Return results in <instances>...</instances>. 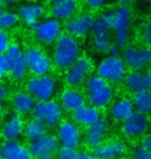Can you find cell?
Wrapping results in <instances>:
<instances>
[{"label": "cell", "instance_id": "8992f818", "mask_svg": "<svg viewBox=\"0 0 151 159\" xmlns=\"http://www.w3.org/2000/svg\"><path fill=\"white\" fill-rule=\"evenodd\" d=\"M32 113L34 117L43 120L48 127L52 128L60 124L62 118V107L57 101L52 99L38 101L35 103Z\"/></svg>", "mask_w": 151, "mask_h": 159}, {"label": "cell", "instance_id": "60d3db41", "mask_svg": "<svg viewBox=\"0 0 151 159\" xmlns=\"http://www.w3.org/2000/svg\"><path fill=\"white\" fill-rule=\"evenodd\" d=\"M89 158H95V156L90 153H87V152H80L79 153V157L78 159H89Z\"/></svg>", "mask_w": 151, "mask_h": 159}, {"label": "cell", "instance_id": "8fae6325", "mask_svg": "<svg viewBox=\"0 0 151 159\" xmlns=\"http://www.w3.org/2000/svg\"><path fill=\"white\" fill-rule=\"evenodd\" d=\"M28 70L34 75H48L52 68V61L43 51L37 48H30L26 51Z\"/></svg>", "mask_w": 151, "mask_h": 159}, {"label": "cell", "instance_id": "bcb514c9", "mask_svg": "<svg viewBox=\"0 0 151 159\" xmlns=\"http://www.w3.org/2000/svg\"><path fill=\"white\" fill-rule=\"evenodd\" d=\"M148 120H149V132H148V134H151V115L148 116Z\"/></svg>", "mask_w": 151, "mask_h": 159}, {"label": "cell", "instance_id": "52a82bcc", "mask_svg": "<svg viewBox=\"0 0 151 159\" xmlns=\"http://www.w3.org/2000/svg\"><path fill=\"white\" fill-rule=\"evenodd\" d=\"M121 131L125 138L140 141L149 132L148 116L136 111L126 121L121 123Z\"/></svg>", "mask_w": 151, "mask_h": 159}, {"label": "cell", "instance_id": "ac0fdd59", "mask_svg": "<svg viewBox=\"0 0 151 159\" xmlns=\"http://www.w3.org/2000/svg\"><path fill=\"white\" fill-rule=\"evenodd\" d=\"M88 100L90 104L94 106L98 109L106 107L109 106L114 99V88L109 82H106L105 84L98 86L97 88L87 92Z\"/></svg>", "mask_w": 151, "mask_h": 159}, {"label": "cell", "instance_id": "4fadbf2b", "mask_svg": "<svg viewBox=\"0 0 151 159\" xmlns=\"http://www.w3.org/2000/svg\"><path fill=\"white\" fill-rule=\"evenodd\" d=\"M6 54L12 62L11 75L12 79L16 81L23 79L28 70L26 54L22 51L18 43H12L6 51Z\"/></svg>", "mask_w": 151, "mask_h": 159}, {"label": "cell", "instance_id": "f6af8a7d", "mask_svg": "<svg viewBox=\"0 0 151 159\" xmlns=\"http://www.w3.org/2000/svg\"><path fill=\"white\" fill-rule=\"evenodd\" d=\"M49 1L54 5V4H57V3H59V2H61V1H63V0H49Z\"/></svg>", "mask_w": 151, "mask_h": 159}, {"label": "cell", "instance_id": "277c9868", "mask_svg": "<svg viewBox=\"0 0 151 159\" xmlns=\"http://www.w3.org/2000/svg\"><path fill=\"white\" fill-rule=\"evenodd\" d=\"M127 67L123 59L119 56H109L99 63L97 75L107 80L109 83L119 85L123 83Z\"/></svg>", "mask_w": 151, "mask_h": 159}, {"label": "cell", "instance_id": "6da1fadb", "mask_svg": "<svg viewBox=\"0 0 151 159\" xmlns=\"http://www.w3.org/2000/svg\"><path fill=\"white\" fill-rule=\"evenodd\" d=\"M80 57V46L76 37L61 33L55 40L52 60L57 67L67 69Z\"/></svg>", "mask_w": 151, "mask_h": 159}, {"label": "cell", "instance_id": "e575fe53", "mask_svg": "<svg viewBox=\"0 0 151 159\" xmlns=\"http://www.w3.org/2000/svg\"><path fill=\"white\" fill-rule=\"evenodd\" d=\"M11 46V40L9 36L5 30H0V54L6 53Z\"/></svg>", "mask_w": 151, "mask_h": 159}, {"label": "cell", "instance_id": "603a6c76", "mask_svg": "<svg viewBox=\"0 0 151 159\" xmlns=\"http://www.w3.org/2000/svg\"><path fill=\"white\" fill-rule=\"evenodd\" d=\"M60 103L62 109L68 111V112H73V111L86 104V99L81 92L70 87L68 89H65L61 93Z\"/></svg>", "mask_w": 151, "mask_h": 159}, {"label": "cell", "instance_id": "d6a6232c", "mask_svg": "<svg viewBox=\"0 0 151 159\" xmlns=\"http://www.w3.org/2000/svg\"><path fill=\"white\" fill-rule=\"evenodd\" d=\"M79 153L80 152L76 148L61 146V148H59L58 152H57V155L62 159H78Z\"/></svg>", "mask_w": 151, "mask_h": 159}, {"label": "cell", "instance_id": "83f0119b", "mask_svg": "<svg viewBox=\"0 0 151 159\" xmlns=\"http://www.w3.org/2000/svg\"><path fill=\"white\" fill-rule=\"evenodd\" d=\"M77 9H78L77 0H63V1L53 5L52 9H51V14H52L53 18L57 19V20L65 21L73 17Z\"/></svg>", "mask_w": 151, "mask_h": 159}, {"label": "cell", "instance_id": "7402d4cb", "mask_svg": "<svg viewBox=\"0 0 151 159\" xmlns=\"http://www.w3.org/2000/svg\"><path fill=\"white\" fill-rule=\"evenodd\" d=\"M72 118L73 121H75L78 125L88 127L101 118V112H99L98 107L92 106V104L90 106L84 104L81 107L73 111Z\"/></svg>", "mask_w": 151, "mask_h": 159}, {"label": "cell", "instance_id": "7dc6e473", "mask_svg": "<svg viewBox=\"0 0 151 159\" xmlns=\"http://www.w3.org/2000/svg\"><path fill=\"white\" fill-rule=\"evenodd\" d=\"M5 75V72L3 71L1 68H0V81H1V80L3 79V75Z\"/></svg>", "mask_w": 151, "mask_h": 159}, {"label": "cell", "instance_id": "4316f807", "mask_svg": "<svg viewBox=\"0 0 151 159\" xmlns=\"http://www.w3.org/2000/svg\"><path fill=\"white\" fill-rule=\"evenodd\" d=\"M115 20V11H111L107 14L97 16L93 19L91 25V33L93 36L99 35V34L109 33L111 30H113Z\"/></svg>", "mask_w": 151, "mask_h": 159}, {"label": "cell", "instance_id": "1f68e13d", "mask_svg": "<svg viewBox=\"0 0 151 159\" xmlns=\"http://www.w3.org/2000/svg\"><path fill=\"white\" fill-rule=\"evenodd\" d=\"M19 19H20V17L15 12L4 11L0 16V30L6 31L9 28L16 26L19 22Z\"/></svg>", "mask_w": 151, "mask_h": 159}, {"label": "cell", "instance_id": "ee69618b", "mask_svg": "<svg viewBox=\"0 0 151 159\" xmlns=\"http://www.w3.org/2000/svg\"><path fill=\"white\" fill-rule=\"evenodd\" d=\"M3 114H4V107H3L1 101H0V121H1V119H2Z\"/></svg>", "mask_w": 151, "mask_h": 159}, {"label": "cell", "instance_id": "30bf717a", "mask_svg": "<svg viewBox=\"0 0 151 159\" xmlns=\"http://www.w3.org/2000/svg\"><path fill=\"white\" fill-rule=\"evenodd\" d=\"M123 85L130 94L151 90V67L141 70H127Z\"/></svg>", "mask_w": 151, "mask_h": 159}, {"label": "cell", "instance_id": "d6986e66", "mask_svg": "<svg viewBox=\"0 0 151 159\" xmlns=\"http://www.w3.org/2000/svg\"><path fill=\"white\" fill-rule=\"evenodd\" d=\"M136 112L131 96H123L112 104L110 109L111 118L116 122L123 123Z\"/></svg>", "mask_w": 151, "mask_h": 159}, {"label": "cell", "instance_id": "ffe728a7", "mask_svg": "<svg viewBox=\"0 0 151 159\" xmlns=\"http://www.w3.org/2000/svg\"><path fill=\"white\" fill-rule=\"evenodd\" d=\"M0 157L3 159H27L31 157L29 147L20 144L17 139L5 141L0 145Z\"/></svg>", "mask_w": 151, "mask_h": 159}, {"label": "cell", "instance_id": "c3c4849f", "mask_svg": "<svg viewBox=\"0 0 151 159\" xmlns=\"http://www.w3.org/2000/svg\"><path fill=\"white\" fill-rule=\"evenodd\" d=\"M3 12H4V9H3V6L0 4V16H1Z\"/></svg>", "mask_w": 151, "mask_h": 159}, {"label": "cell", "instance_id": "7c38bea8", "mask_svg": "<svg viewBox=\"0 0 151 159\" xmlns=\"http://www.w3.org/2000/svg\"><path fill=\"white\" fill-rule=\"evenodd\" d=\"M34 34L38 41L46 44L55 43L61 34V24L59 20L53 18L48 19L43 22H38L34 27H32Z\"/></svg>", "mask_w": 151, "mask_h": 159}, {"label": "cell", "instance_id": "484cf974", "mask_svg": "<svg viewBox=\"0 0 151 159\" xmlns=\"http://www.w3.org/2000/svg\"><path fill=\"white\" fill-rule=\"evenodd\" d=\"M44 14V7L40 4H36V3L24 5L19 11V17H20V19H22L31 28L34 27L40 22V19L43 17Z\"/></svg>", "mask_w": 151, "mask_h": 159}, {"label": "cell", "instance_id": "f546056e", "mask_svg": "<svg viewBox=\"0 0 151 159\" xmlns=\"http://www.w3.org/2000/svg\"><path fill=\"white\" fill-rule=\"evenodd\" d=\"M137 112H140L146 116L151 115V90H144L131 94Z\"/></svg>", "mask_w": 151, "mask_h": 159}, {"label": "cell", "instance_id": "f35d334b", "mask_svg": "<svg viewBox=\"0 0 151 159\" xmlns=\"http://www.w3.org/2000/svg\"><path fill=\"white\" fill-rule=\"evenodd\" d=\"M119 49L120 48L118 47L116 43H113L108 51L109 55L110 56H119Z\"/></svg>", "mask_w": 151, "mask_h": 159}, {"label": "cell", "instance_id": "cb8c5ba5", "mask_svg": "<svg viewBox=\"0 0 151 159\" xmlns=\"http://www.w3.org/2000/svg\"><path fill=\"white\" fill-rule=\"evenodd\" d=\"M35 98L32 96L29 92L19 91L16 94H14L12 99V107L15 111L21 116L28 115L33 111L35 107Z\"/></svg>", "mask_w": 151, "mask_h": 159}, {"label": "cell", "instance_id": "7bdbcfd3", "mask_svg": "<svg viewBox=\"0 0 151 159\" xmlns=\"http://www.w3.org/2000/svg\"><path fill=\"white\" fill-rule=\"evenodd\" d=\"M118 2L120 4H125V5H130L131 3L134 2V0H118Z\"/></svg>", "mask_w": 151, "mask_h": 159}, {"label": "cell", "instance_id": "5bb4252c", "mask_svg": "<svg viewBox=\"0 0 151 159\" xmlns=\"http://www.w3.org/2000/svg\"><path fill=\"white\" fill-rule=\"evenodd\" d=\"M57 138L61 146H67L77 149L81 143L82 133L75 121H63L58 126Z\"/></svg>", "mask_w": 151, "mask_h": 159}, {"label": "cell", "instance_id": "8d00e7d4", "mask_svg": "<svg viewBox=\"0 0 151 159\" xmlns=\"http://www.w3.org/2000/svg\"><path fill=\"white\" fill-rule=\"evenodd\" d=\"M139 145H141L142 147L147 149V150L151 151V134L144 135L139 141Z\"/></svg>", "mask_w": 151, "mask_h": 159}, {"label": "cell", "instance_id": "7a4b0ae2", "mask_svg": "<svg viewBox=\"0 0 151 159\" xmlns=\"http://www.w3.org/2000/svg\"><path fill=\"white\" fill-rule=\"evenodd\" d=\"M122 52V59L130 70H141L151 67V48L133 41L126 43Z\"/></svg>", "mask_w": 151, "mask_h": 159}, {"label": "cell", "instance_id": "ba28073f", "mask_svg": "<svg viewBox=\"0 0 151 159\" xmlns=\"http://www.w3.org/2000/svg\"><path fill=\"white\" fill-rule=\"evenodd\" d=\"M60 142L57 136L51 133H45L40 138L31 142L29 150L31 156L40 159L52 158L59 150Z\"/></svg>", "mask_w": 151, "mask_h": 159}, {"label": "cell", "instance_id": "5b68a950", "mask_svg": "<svg viewBox=\"0 0 151 159\" xmlns=\"http://www.w3.org/2000/svg\"><path fill=\"white\" fill-rule=\"evenodd\" d=\"M27 91L38 101L49 100L55 94L57 82L52 75H35L27 82Z\"/></svg>", "mask_w": 151, "mask_h": 159}, {"label": "cell", "instance_id": "4dcf8cb0", "mask_svg": "<svg viewBox=\"0 0 151 159\" xmlns=\"http://www.w3.org/2000/svg\"><path fill=\"white\" fill-rule=\"evenodd\" d=\"M113 44L112 43V39L109 33L99 34V35L94 36V40H93V46L96 51L101 53L108 52L110 47Z\"/></svg>", "mask_w": 151, "mask_h": 159}, {"label": "cell", "instance_id": "74e56055", "mask_svg": "<svg viewBox=\"0 0 151 159\" xmlns=\"http://www.w3.org/2000/svg\"><path fill=\"white\" fill-rule=\"evenodd\" d=\"M107 1H109V0H86V3H87L89 7L97 8L101 7V5H104Z\"/></svg>", "mask_w": 151, "mask_h": 159}, {"label": "cell", "instance_id": "9a60e30c", "mask_svg": "<svg viewBox=\"0 0 151 159\" xmlns=\"http://www.w3.org/2000/svg\"><path fill=\"white\" fill-rule=\"evenodd\" d=\"M93 19L94 18L90 14H83L77 17H72L66 20L64 24L66 33L70 34L76 39L84 37L91 29Z\"/></svg>", "mask_w": 151, "mask_h": 159}, {"label": "cell", "instance_id": "3957f363", "mask_svg": "<svg viewBox=\"0 0 151 159\" xmlns=\"http://www.w3.org/2000/svg\"><path fill=\"white\" fill-rule=\"evenodd\" d=\"M134 14L130 5L120 4L115 11V20L113 30L115 32V43L120 49L126 46L130 41V28L133 23Z\"/></svg>", "mask_w": 151, "mask_h": 159}, {"label": "cell", "instance_id": "ab89813d", "mask_svg": "<svg viewBox=\"0 0 151 159\" xmlns=\"http://www.w3.org/2000/svg\"><path fill=\"white\" fill-rule=\"evenodd\" d=\"M8 96V90L5 86L0 85V101L4 100Z\"/></svg>", "mask_w": 151, "mask_h": 159}, {"label": "cell", "instance_id": "e0dca14e", "mask_svg": "<svg viewBox=\"0 0 151 159\" xmlns=\"http://www.w3.org/2000/svg\"><path fill=\"white\" fill-rule=\"evenodd\" d=\"M109 122L107 119L99 118L96 122L87 127L85 132V144L88 148L94 149L104 142L108 131Z\"/></svg>", "mask_w": 151, "mask_h": 159}, {"label": "cell", "instance_id": "836d02e7", "mask_svg": "<svg viewBox=\"0 0 151 159\" xmlns=\"http://www.w3.org/2000/svg\"><path fill=\"white\" fill-rule=\"evenodd\" d=\"M131 156L138 159H151V151L147 150L141 145H137L131 150Z\"/></svg>", "mask_w": 151, "mask_h": 159}, {"label": "cell", "instance_id": "d4e9b609", "mask_svg": "<svg viewBox=\"0 0 151 159\" xmlns=\"http://www.w3.org/2000/svg\"><path fill=\"white\" fill-rule=\"evenodd\" d=\"M134 41L151 48V11L142 16L134 30Z\"/></svg>", "mask_w": 151, "mask_h": 159}, {"label": "cell", "instance_id": "9c48e42d", "mask_svg": "<svg viewBox=\"0 0 151 159\" xmlns=\"http://www.w3.org/2000/svg\"><path fill=\"white\" fill-rule=\"evenodd\" d=\"M93 68L92 61L87 57H79L67 68L65 82L69 87L76 88L86 82Z\"/></svg>", "mask_w": 151, "mask_h": 159}, {"label": "cell", "instance_id": "f1b7e54d", "mask_svg": "<svg viewBox=\"0 0 151 159\" xmlns=\"http://www.w3.org/2000/svg\"><path fill=\"white\" fill-rule=\"evenodd\" d=\"M47 129H48L47 124L43 120L34 117V118L30 119L25 124L24 134L30 142H32L34 139L40 138L45 133H47Z\"/></svg>", "mask_w": 151, "mask_h": 159}, {"label": "cell", "instance_id": "b9f144b4", "mask_svg": "<svg viewBox=\"0 0 151 159\" xmlns=\"http://www.w3.org/2000/svg\"><path fill=\"white\" fill-rule=\"evenodd\" d=\"M17 1V0H0V4L2 6H9Z\"/></svg>", "mask_w": 151, "mask_h": 159}, {"label": "cell", "instance_id": "d590c367", "mask_svg": "<svg viewBox=\"0 0 151 159\" xmlns=\"http://www.w3.org/2000/svg\"><path fill=\"white\" fill-rule=\"evenodd\" d=\"M0 68H1L5 74L11 72L12 62H11V59H9V57L7 56V54L6 53L0 54Z\"/></svg>", "mask_w": 151, "mask_h": 159}, {"label": "cell", "instance_id": "44dd1931", "mask_svg": "<svg viewBox=\"0 0 151 159\" xmlns=\"http://www.w3.org/2000/svg\"><path fill=\"white\" fill-rule=\"evenodd\" d=\"M24 121L20 114H14L2 124L1 126V135L5 141H12L18 139L23 134L24 131Z\"/></svg>", "mask_w": 151, "mask_h": 159}, {"label": "cell", "instance_id": "2e32d148", "mask_svg": "<svg viewBox=\"0 0 151 159\" xmlns=\"http://www.w3.org/2000/svg\"><path fill=\"white\" fill-rule=\"evenodd\" d=\"M128 152V147L123 139H113L104 143L93 149L92 153L95 158H115L123 156Z\"/></svg>", "mask_w": 151, "mask_h": 159}]
</instances>
